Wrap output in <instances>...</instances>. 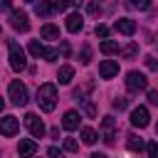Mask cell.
<instances>
[{"label":"cell","instance_id":"obj_31","mask_svg":"<svg viewBox=\"0 0 158 158\" xmlns=\"http://www.w3.org/2000/svg\"><path fill=\"white\" fill-rule=\"evenodd\" d=\"M94 32H96L99 37H106V35H109V27H106V25H96V30H94Z\"/></svg>","mask_w":158,"mask_h":158},{"label":"cell","instance_id":"obj_28","mask_svg":"<svg viewBox=\"0 0 158 158\" xmlns=\"http://www.w3.org/2000/svg\"><path fill=\"white\" fill-rule=\"evenodd\" d=\"M126 106H128V99H123V96H118V99L114 101V109H118V111H121V109H126Z\"/></svg>","mask_w":158,"mask_h":158},{"label":"cell","instance_id":"obj_3","mask_svg":"<svg viewBox=\"0 0 158 158\" xmlns=\"http://www.w3.org/2000/svg\"><path fill=\"white\" fill-rule=\"evenodd\" d=\"M10 101H12L15 106H25V104H27V86H25L20 79L10 81Z\"/></svg>","mask_w":158,"mask_h":158},{"label":"cell","instance_id":"obj_14","mask_svg":"<svg viewBox=\"0 0 158 158\" xmlns=\"http://www.w3.org/2000/svg\"><path fill=\"white\" fill-rule=\"evenodd\" d=\"M81 27H84V17H81L79 12L67 15V30H69V32H79Z\"/></svg>","mask_w":158,"mask_h":158},{"label":"cell","instance_id":"obj_16","mask_svg":"<svg viewBox=\"0 0 158 158\" xmlns=\"http://www.w3.org/2000/svg\"><path fill=\"white\" fill-rule=\"evenodd\" d=\"M72 77H74V67H72V64H64V67H59V72H57V79H59V84H69V81H72Z\"/></svg>","mask_w":158,"mask_h":158},{"label":"cell","instance_id":"obj_24","mask_svg":"<svg viewBox=\"0 0 158 158\" xmlns=\"http://www.w3.org/2000/svg\"><path fill=\"white\" fill-rule=\"evenodd\" d=\"M84 111H86V116H89V118H94V116H96V106H94L89 99H84Z\"/></svg>","mask_w":158,"mask_h":158},{"label":"cell","instance_id":"obj_8","mask_svg":"<svg viewBox=\"0 0 158 158\" xmlns=\"http://www.w3.org/2000/svg\"><path fill=\"white\" fill-rule=\"evenodd\" d=\"M17 131H20V121H17L15 116H2V118H0V133H2V136L12 138Z\"/></svg>","mask_w":158,"mask_h":158},{"label":"cell","instance_id":"obj_20","mask_svg":"<svg viewBox=\"0 0 158 158\" xmlns=\"http://www.w3.org/2000/svg\"><path fill=\"white\" fill-rule=\"evenodd\" d=\"M30 54H32V57H37V59H40V57H44V47H42L37 40H32V42H30Z\"/></svg>","mask_w":158,"mask_h":158},{"label":"cell","instance_id":"obj_25","mask_svg":"<svg viewBox=\"0 0 158 158\" xmlns=\"http://www.w3.org/2000/svg\"><path fill=\"white\" fill-rule=\"evenodd\" d=\"M136 52H138V44H136V42H131V44L123 49V54H126L128 59H131V57H136Z\"/></svg>","mask_w":158,"mask_h":158},{"label":"cell","instance_id":"obj_39","mask_svg":"<svg viewBox=\"0 0 158 158\" xmlns=\"http://www.w3.org/2000/svg\"><path fill=\"white\" fill-rule=\"evenodd\" d=\"M2 109H5V101H2V99H0V114H2Z\"/></svg>","mask_w":158,"mask_h":158},{"label":"cell","instance_id":"obj_38","mask_svg":"<svg viewBox=\"0 0 158 158\" xmlns=\"http://www.w3.org/2000/svg\"><path fill=\"white\" fill-rule=\"evenodd\" d=\"M72 2H74V5H77V7H79V5H81V2H84V0H72Z\"/></svg>","mask_w":158,"mask_h":158},{"label":"cell","instance_id":"obj_17","mask_svg":"<svg viewBox=\"0 0 158 158\" xmlns=\"http://www.w3.org/2000/svg\"><path fill=\"white\" fill-rule=\"evenodd\" d=\"M40 35H42L44 40H59V27H54V25H44V27L40 30Z\"/></svg>","mask_w":158,"mask_h":158},{"label":"cell","instance_id":"obj_9","mask_svg":"<svg viewBox=\"0 0 158 158\" xmlns=\"http://www.w3.org/2000/svg\"><path fill=\"white\" fill-rule=\"evenodd\" d=\"M10 25H12L15 30H20V32H27V30H30V20H27V15H25L22 10H12V12H10Z\"/></svg>","mask_w":158,"mask_h":158},{"label":"cell","instance_id":"obj_33","mask_svg":"<svg viewBox=\"0 0 158 158\" xmlns=\"http://www.w3.org/2000/svg\"><path fill=\"white\" fill-rule=\"evenodd\" d=\"M69 2H72V0H54V7H57V10H67Z\"/></svg>","mask_w":158,"mask_h":158},{"label":"cell","instance_id":"obj_40","mask_svg":"<svg viewBox=\"0 0 158 158\" xmlns=\"http://www.w3.org/2000/svg\"><path fill=\"white\" fill-rule=\"evenodd\" d=\"M25 2H35V0H25Z\"/></svg>","mask_w":158,"mask_h":158},{"label":"cell","instance_id":"obj_7","mask_svg":"<svg viewBox=\"0 0 158 158\" xmlns=\"http://www.w3.org/2000/svg\"><path fill=\"white\" fill-rule=\"evenodd\" d=\"M131 123H133L136 128H146V126L151 123V116H148V109H146V106H136V109L131 111Z\"/></svg>","mask_w":158,"mask_h":158},{"label":"cell","instance_id":"obj_27","mask_svg":"<svg viewBox=\"0 0 158 158\" xmlns=\"http://www.w3.org/2000/svg\"><path fill=\"white\" fill-rule=\"evenodd\" d=\"M99 12H101V5H99L96 0H91V2H89V15H99Z\"/></svg>","mask_w":158,"mask_h":158},{"label":"cell","instance_id":"obj_29","mask_svg":"<svg viewBox=\"0 0 158 158\" xmlns=\"http://www.w3.org/2000/svg\"><path fill=\"white\" fill-rule=\"evenodd\" d=\"M148 156H151V158H158V143H156V141L148 143Z\"/></svg>","mask_w":158,"mask_h":158},{"label":"cell","instance_id":"obj_30","mask_svg":"<svg viewBox=\"0 0 158 158\" xmlns=\"http://www.w3.org/2000/svg\"><path fill=\"white\" fill-rule=\"evenodd\" d=\"M148 101H151L153 106H158V89H151V91H148Z\"/></svg>","mask_w":158,"mask_h":158},{"label":"cell","instance_id":"obj_36","mask_svg":"<svg viewBox=\"0 0 158 158\" xmlns=\"http://www.w3.org/2000/svg\"><path fill=\"white\" fill-rule=\"evenodd\" d=\"M0 10H10V0H0Z\"/></svg>","mask_w":158,"mask_h":158},{"label":"cell","instance_id":"obj_5","mask_svg":"<svg viewBox=\"0 0 158 158\" xmlns=\"http://www.w3.org/2000/svg\"><path fill=\"white\" fill-rule=\"evenodd\" d=\"M25 126H27V131L35 136V138H42L44 136V123H42V118L37 116V114H25Z\"/></svg>","mask_w":158,"mask_h":158},{"label":"cell","instance_id":"obj_4","mask_svg":"<svg viewBox=\"0 0 158 158\" xmlns=\"http://www.w3.org/2000/svg\"><path fill=\"white\" fill-rule=\"evenodd\" d=\"M101 138H104L106 146H114V138H116V118L114 116L101 118Z\"/></svg>","mask_w":158,"mask_h":158},{"label":"cell","instance_id":"obj_23","mask_svg":"<svg viewBox=\"0 0 158 158\" xmlns=\"http://www.w3.org/2000/svg\"><path fill=\"white\" fill-rule=\"evenodd\" d=\"M89 62H91V47L84 44L81 47V64H89Z\"/></svg>","mask_w":158,"mask_h":158},{"label":"cell","instance_id":"obj_10","mask_svg":"<svg viewBox=\"0 0 158 158\" xmlns=\"http://www.w3.org/2000/svg\"><path fill=\"white\" fill-rule=\"evenodd\" d=\"M116 74H118V62L104 59V62L99 64V77H101V79H111V77H116Z\"/></svg>","mask_w":158,"mask_h":158},{"label":"cell","instance_id":"obj_18","mask_svg":"<svg viewBox=\"0 0 158 158\" xmlns=\"http://www.w3.org/2000/svg\"><path fill=\"white\" fill-rule=\"evenodd\" d=\"M99 49H101V52H104V54H116V52H118V44H116V42H114V40H104V42H101V47H99Z\"/></svg>","mask_w":158,"mask_h":158},{"label":"cell","instance_id":"obj_32","mask_svg":"<svg viewBox=\"0 0 158 158\" xmlns=\"http://www.w3.org/2000/svg\"><path fill=\"white\" fill-rule=\"evenodd\" d=\"M146 67H148V69H158V62H156V57H146Z\"/></svg>","mask_w":158,"mask_h":158},{"label":"cell","instance_id":"obj_19","mask_svg":"<svg viewBox=\"0 0 158 158\" xmlns=\"http://www.w3.org/2000/svg\"><path fill=\"white\" fill-rule=\"evenodd\" d=\"M81 141H84L86 146H94V143H96V131H94V128H81Z\"/></svg>","mask_w":158,"mask_h":158},{"label":"cell","instance_id":"obj_6","mask_svg":"<svg viewBox=\"0 0 158 158\" xmlns=\"http://www.w3.org/2000/svg\"><path fill=\"white\" fill-rule=\"evenodd\" d=\"M126 86H128V91H143L148 86V79L141 72H128L126 74Z\"/></svg>","mask_w":158,"mask_h":158},{"label":"cell","instance_id":"obj_26","mask_svg":"<svg viewBox=\"0 0 158 158\" xmlns=\"http://www.w3.org/2000/svg\"><path fill=\"white\" fill-rule=\"evenodd\" d=\"M131 5L138 7V10H148L151 7V0H131Z\"/></svg>","mask_w":158,"mask_h":158},{"label":"cell","instance_id":"obj_2","mask_svg":"<svg viewBox=\"0 0 158 158\" xmlns=\"http://www.w3.org/2000/svg\"><path fill=\"white\" fill-rule=\"evenodd\" d=\"M7 57H10V67L15 69V72H22L25 67H27V59H25V49L15 42V40H10L7 42Z\"/></svg>","mask_w":158,"mask_h":158},{"label":"cell","instance_id":"obj_34","mask_svg":"<svg viewBox=\"0 0 158 158\" xmlns=\"http://www.w3.org/2000/svg\"><path fill=\"white\" fill-rule=\"evenodd\" d=\"M47 153H49V158H64V156H62V151H59V148H54V146H52Z\"/></svg>","mask_w":158,"mask_h":158},{"label":"cell","instance_id":"obj_12","mask_svg":"<svg viewBox=\"0 0 158 158\" xmlns=\"http://www.w3.org/2000/svg\"><path fill=\"white\" fill-rule=\"evenodd\" d=\"M79 121H81V116H79L77 111H67L64 118H62V126H64L67 131H74V128H79Z\"/></svg>","mask_w":158,"mask_h":158},{"label":"cell","instance_id":"obj_21","mask_svg":"<svg viewBox=\"0 0 158 158\" xmlns=\"http://www.w3.org/2000/svg\"><path fill=\"white\" fill-rule=\"evenodd\" d=\"M128 148H131L133 153H141V151H143V141H141L138 136H128Z\"/></svg>","mask_w":158,"mask_h":158},{"label":"cell","instance_id":"obj_41","mask_svg":"<svg viewBox=\"0 0 158 158\" xmlns=\"http://www.w3.org/2000/svg\"><path fill=\"white\" fill-rule=\"evenodd\" d=\"M156 131H158V126H156Z\"/></svg>","mask_w":158,"mask_h":158},{"label":"cell","instance_id":"obj_37","mask_svg":"<svg viewBox=\"0 0 158 158\" xmlns=\"http://www.w3.org/2000/svg\"><path fill=\"white\" fill-rule=\"evenodd\" d=\"M89 158H106V156H104V153H91Z\"/></svg>","mask_w":158,"mask_h":158},{"label":"cell","instance_id":"obj_11","mask_svg":"<svg viewBox=\"0 0 158 158\" xmlns=\"http://www.w3.org/2000/svg\"><path fill=\"white\" fill-rule=\"evenodd\" d=\"M17 153H20V158H32L37 153V143L32 138H22L20 146H17Z\"/></svg>","mask_w":158,"mask_h":158},{"label":"cell","instance_id":"obj_13","mask_svg":"<svg viewBox=\"0 0 158 158\" xmlns=\"http://www.w3.org/2000/svg\"><path fill=\"white\" fill-rule=\"evenodd\" d=\"M54 10H57V7H54V0H40V2L35 5V12H37L40 17H49Z\"/></svg>","mask_w":158,"mask_h":158},{"label":"cell","instance_id":"obj_35","mask_svg":"<svg viewBox=\"0 0 158 158\" xmlns=\"http://www.w3.org/2000/svg\"><path fill=\"white\" fill-rule=\"evenodd\" d=\"M62 54H64V57H69V44H67V42H62Z\"/></svg>","mask_w":158,"mask_h":158},{"label":"cell","instance_id":"obj_1","mask_svg":"<svg viewBox=\"0 0 158 158\" xmlns=\"http://www.w3.org/2000/svg\"><path fill=\"white\" fill-rule=\"evenodd\" d=\"M37 104L42 111H54L57 106V86L54 84H42L37 89Z\"/></svg>","mask_w":158,"mask_h":158},{"label":"cell","instance_id":"obj_22","mask_svg":"<svg viewBox=\"0 0 158 158\" xmlns=\"http://www.w3.org/2000/svg\"><path fill=\"white\" fill-rule=\"evenodd\" d=\"M64 151H69V153H77V151H79V143H77L74 138H64Z\"/></svg>","mask_w":158,"mask_h":158},{"label":"cell","instance_id":"obj_15","mask_svg":"<svg viewBox=\"0 0 158 158\" xmlns=\"http://www.w3.org/2000/svg\"><path fill=\"white\" fill-rule=\"evenodd\" d=\"M121 35H133L136 32V22L133 20H128V17H121V20H116V25H114Z\"/></svg>","mask_w":158,"mask_h":158}]
</instances>
